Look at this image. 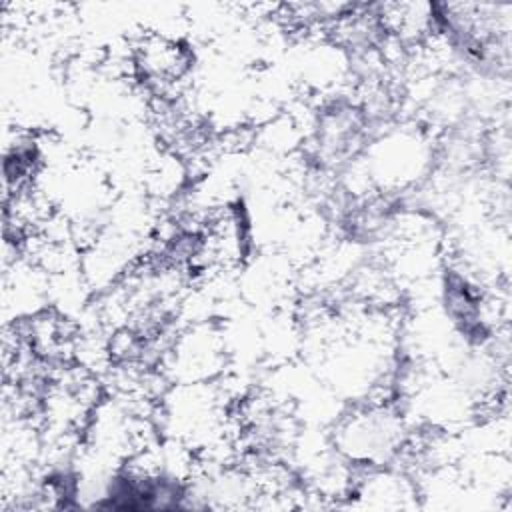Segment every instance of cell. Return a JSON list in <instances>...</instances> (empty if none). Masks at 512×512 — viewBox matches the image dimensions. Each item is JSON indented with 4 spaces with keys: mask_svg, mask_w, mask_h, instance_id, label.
<instances>
[{
    "mask_svg": "<svg viewBox=\"0 0 512 512\" xmlns=\"http://www.w3.org/2000/svg\"><path fill=\"white\" fill-rule=\"evenodd\" d=\"M192 56L176 40L160 34L144 36L134 48V66L142 80L158 90L178 84L190 70Z\"/></svg>",
    "mask_w": 512,
    "mask_h": 512,
    "instance_id": "6da1fadb",
    "label": "cell"
}]
</instances>
